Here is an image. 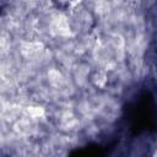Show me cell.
<instances>
[{
    "label": "cell",
    "mask_w": 157,
    "mask_h": 157,
    "mask_svg": "<svg viewBox=\"0 0 157 157\" xmlns=\"http://www.w3.org/2000/svg\"><path fill=\"white\" fill-rule=\"evenodd\" d=\"M128 119L130 120L132 135L157 130V107L150 92H142L131 104H129Z\"/></svg>",
    "instance_id": "1"
},
{
    "label": "cell",
    "mask_w": 157,
    "mask_h": 157,
    "mask_svg": "<svg viewBox=\"0 0 157 157\" xmlns=\"http://www.w3.org/2000/svg\"><path fill=\"white\" fill-rule=\"evenodd\" d=\"M67 157H105V151L98 144H90L71 151Z\"/></svg>",
    "instance_id": "2"
}]
</instances>
